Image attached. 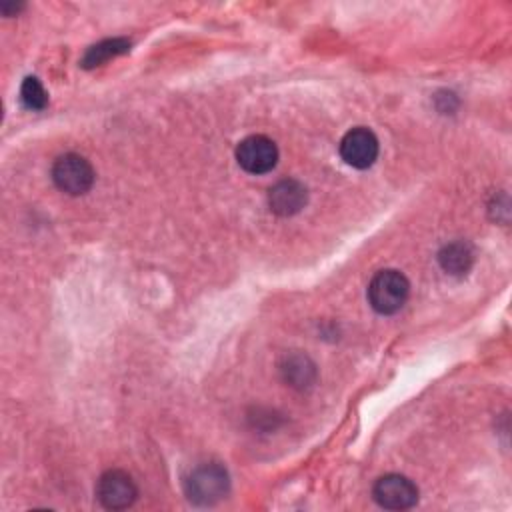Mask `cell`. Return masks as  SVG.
<instances>
[{"label": "cell", "instance_id": "6da1fadb", "mask_svg": "<svg viewBox=\"0 0 512 512\" xmlns=\"http://www.w3.org/2000/svg\"><path fill=\"white\" fill-rule=\"evenodd\" d=\"M228 472L218 462H204L190 470L184 480V492L190 502L198 506H210L228 494Z\"/></svg>", "mask_w": 512, "mask_h": 512}, {"label": "cell", "instance_id": "7a4b0ae2", "mask_svg": "<svg viewBox=\"0 0 512 512\" xmlns=\"http://www.w3.org/2000/svg\"><path fill=\"white\" fill-rule=\"evenodd\" d=\"M410 294V284L406 276L398 270H380L368 284V302L378 314L398 312Z\"/></svg>", "mask_w": 512, "mask_h": 512}, {"label": "cell", "instance_id": "3957f363", "mask_svg": "<svg viewBox=\"0 0 512 512\" xmlns=\"http://www.w3.org/2000/svg\"><path fill=\"white\" fill-rule=\"evenodd\" d=\"M52 180L58 190H62L70 196H80L92 188L94 168L84 156L68 152L54 160Z\"/></svg>", "mask_w": 512, "mask_h": 512}, {"label": "cell", "instance_id": "277c9868", "mask_svg": "<svg viewBox=\"0 0 512 512\" xmlns=\"http://www.w3.org/2000/svg\"><path fill=\"white\" fill-rule=\"evenodd\" d=\"M236 160L240 168L250 174H266L278 162V148L268 136L252 134L238 142Z\"/></svg>", "mask_w": 512, "mask_h": 512}, {"label": "cell", "instance_id": "5b68a950", "mask_svg": "<svg viewBox=\"0 0 512 512\" xmlns=\"http://www.w3.org/2000/svg\"><path fill=\"white\" fill-rule=\"evenodd\" d=\"M138 488L124 470H106L96 484V498L108 510H124L134 504Z\"/></svg>", "mask_w": 512, "mask_h": 512}, {"label": "cell", "instance_id": "8992f818", "mask_svg": "<svg viewBox=\"0 0 512 512\" xmlns=\"http://www.w3.org/2000/svg\"><path fill=\"white\" fill-rule=\"evenodd\" d=\"M372 496L386 510H406L418 502V488L402 474H386L376 480Z\"/></svg>", "mask_w": 512, "mask_h": 512}, {"label": "cell", "instance_id": "52a82bcc", "mask_svg": "<svg viewBox=\"0 0 512 512\" xmlns=\"http://www.w3.org/2000/svg\"><path fill=\"white\" fill-rule=\"evenodd\" d=\"M340 156L352 168H370L378 158V138L364 126L352 128L340 140Z\"/></svg>", "mask_w": 512, "mask_h": 512}, {"label": "cell", "instance_id": "ba28073f", "mask_svg": "<svg viewBox=\"0 0 512 512\" xmlns=\"http://www.w3.org/2000/svg\"><path fill=\"white\" fill-rule=\"evenodd\" d=\"M308 200V190L302 182L294 178L278 180L268 190V206L278 216H294L298 214Z\"/></svg>", "mask_w": 512, "mask_h": 512}, {"label": "cell", "instance_id": "9c48e42d", "mask_svg": "<svg viewBox=\"0 0 512 512\" xmlns=\"http://www.w3.org/2000/svg\"><path fill=\"white\" fill-rule=\"evenodd\" d=\"M280 372L284 382L296 390H306L316 382V364L302 352H292L284 356Z\"/></svg>", "mask_w": 512, "mask_h": 512}, {"label": "cell", "instance_id": "30bf717a", "mask_svg": "<svg viewBox=\"0 0 512 512\" xmlns=\"http://www.w3.org/2000/svg\"><path fill=\"white\" fill-rule=\"evenodd\" d=\"M472 262H474V250L464 240L450 242V244L442 246V250L438 252V264L442 266V270L446 274H452V276L466 274L470 270Z\"/></svg>", "mask_w": 512, "mask_h": 512}, {"label": "cell", "instance_id": "8fae6325", "mask_svg": "<svg viewBox=\"0 0 512 512\" xmlns=\"http://www.w3.org/2000/svg\"><path fill=\"white\" fill-rule=\"evenodd\" d=\"M130 50V42L124 40V38H108V40H102L94 46H90L82 58V66L84 68H94V66H100L104 64L106 60L114 58V56H120L124 52Z\"/></svg>", "mask_w": 512, "mask_h": 512}, {"label": "cell", "instance_id": "7c38bea8", "mask_svg": "<svg viewBox=\"0 0 512 512\" xmlns=\"http://www.w3.org/2000/svg\"><path fill=\"white\" fill-rule=\"evenodd\" d=\"M20 100L28 110H44L48 106V92L36 76H28L20 86Z\"/></svg>", "mask_w": 512, "mask_h": 512}, {"label": "cell", "instance_id": "4fadbf2b", "mask_svg": "<svg viewBox=\"0 0 512 512\" xmlns=\"http://www.w3.org/2000/svg\"><path fill=\"white\" fill-rule=\"evenodd\" d=\"M20 8H24L22 4H2V14L10 16V12H18Z\"/></svg>", "mask_w": 512, "mask_h": 512}]
</instances>
